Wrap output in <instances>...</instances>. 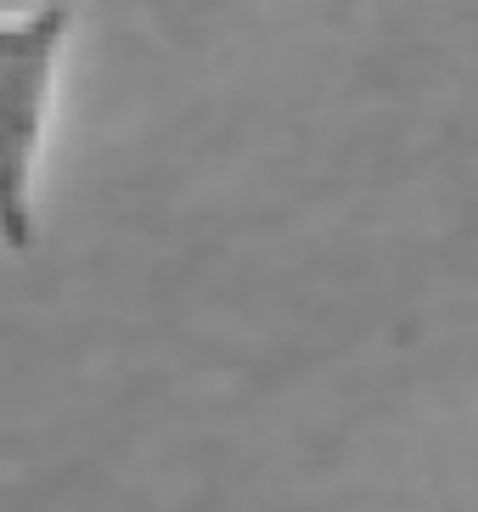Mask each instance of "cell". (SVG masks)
Returning <instances> with one entry per match:
<instances>
[{
  "label": "cell",
  "mask_w": 478,
  "mask_h": 512,
  "mask_svg": "<svg viewBox=\"0 0 478 512\" xmlns=\"http://www.w3.org/2000/svg\"><path fill=\"white\" fill-rule=\"evenodd\" d=\"M74 12L51 0L0 17V248L29 254L40 231V158L57 102V62Z\"/></svg>",
  "instance_id": "obj_1"
}]
</instances>
